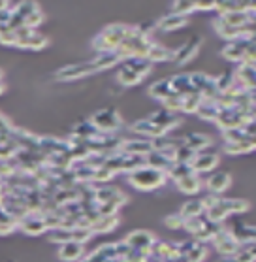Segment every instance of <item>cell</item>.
Masks as SVG:
<instances>
[{
  "mask_svg": "<svg viewBox=\"0 0 256 262\" xmlns=\"http://www.w3.org/2000/svg\"><path fill=\"white\" fill-rule=\"evenodd\" d=\"M134 27H128V25H107L106 29H102L98 34L92 38V49L98 53H115L117 48L125 42L126 38L132 34Z\"/></svg>",
  "mask_w": 256,
  "mask_h": 262,
  "instance_id": "6da1fadb",
  "label": "cell"
},
{
  "mask_svg": "<svg viewBox=\"0 0 256 262\" xmlns=\"http://www.w3.org/2000/svg\"><path fill=\"white\" fill-rule=\"evenodd\" d=\"M156 23V29L162 30V32H173V30H181L185 29L187 25L191 23L189 17H181L177 13H166L164 17H160Z\"/></svg>",
  "mask_w": 256,
  "mask_h": 262,
  "instance_id": "e0dca14e",
  "label": "cell"
},
{
  "mask_svg": "<svg viewBox=\"0 0 256 262\" xmlns=\"http://www.w3.org/2000/svg\"><path fill=\"white\" fill-rule=\"evenodd\" d=\"M147 119L155 126H158L164 134H172V130H175V128L183 123V119H181L177 114H170L166 110H156V112H153Z\"/></svg>",
  "mask_w": 256,
  "mask_h": 262,
  "instance_id": "9c48e42d",
  "label": "cell"
},
{
  "mask_svg": "<svg viewBox=\"0 0 256 262\" xmlns=\"http://www.w3.org/2000/svg\"><path fill=\"white\" fill-rule=\"evenodd\" d=\"M241 247H243V249L256 260V242H254V244H245V245H241Z\"/></svg>",
  "mask_w": 256,
  "mask_h": 262,
  "instance_id": "db71d44e",
  "label": "cell"
},
{
  "mask_svg": "<svg viewBox=\"0 0 256 262\" xmlns=\"http://www.w3.org/2000/svg\"><path fill=\"white\" fill-rule=\"evenodd\" d=\"M145 78H142L139 74H136V72L132 70V68H128V66H121V70L117 72V83L121 85V87H134V85H139Z\"/></svg>",
  "mask_w": 256,
  "mask_h": 262,
  "instance_id": "83f0119b",
  "label": "cell"
},
{
  "mask_svg": "<svg viewBox=\"0 0 256 262\" xmlns=\"http://www.w3.org/2000/svg\"><path fill=\"white\" fill-rule=\"evenodd\" d=\"M48 46H49V38L48 36L40 34L38 30H36L30 38H27V40H17V43H15V48L30 49V51H40V49L48 48Z\"/></svg>",
  "mask_w": 256,
  "mask_h": 262,
  "instance_id": "cb8c5ba5",
  "label": "cell"
},
{
  "mask_svg": "<svg viewBox=\"0 0 256 262\" xmlns=\"http://www.w3.org/2000/svg\"><path fill=\"white\" fill-rule=\"evenodd\" d=\"M0 43H4V46H15L17 43L15 32L10 27H0Z\"/></svg>",
  "mask_w": 256,
  "mask_h": 262,
  "instance_id": "c3c4849f",
  "label": "cell"
},
{
  "mask_svg": "<svg viewBox=\"0 0 256 262\" xmlns=\"http://www.w3.org/2000/svg\"><path fill=\"white\" fill-rule=\"evenodd\" d=\"M222 138H224V143L243 142V140H247V132H245L243 128H232V130L222 132Z\"/></svg>",
  "mask_w": 256,
  "mask_h": 262,
  "instance_id": "7dc6e473",
  "label": "cell"
},
{
  "mask_svg": "<svg viewBox=\"0 0 256 262\" xmlns=\"http://www.w3.org/2000/svg\"><path fill=\"white\" fill-rule=\"evenodd\" d=\"M95 234H92V230L87 227H74L72 228V242H78V244H87L90 238H92Z\"/></svg>",
  "mask_w": 256,
  "mask_h": 262,
  "instance_id": "f6af8a7d",
  "label": "cell"
},
{
  "mask_svg": "<svg viewBox=\"0 0 256 262\" xmlns=\"http://www.w3.org/2000/svg\"><path fill=\"white\" fill-rule=\"evenodd\" d=\"M249 43H250V38H239V40H236V42H228L226 46L222 48L221 55L226 60H230V62H238V64H241L245 59V49H247Z\"/></svg>",
  "mask_w": 256,
  "mask_h": 262,
  "instance_id": "7c38bea8",
  "label": "cell"
},
{
  "mask_svg": "<svg viewBox=\"0 0 256 262\" xmlns=\"http://www.w3.org/2000/svg\"><path fill=\"white\" fill-rule=\"evenodd\" d=\"M183 219H192V217H202L205 213V206H203L202 198H192L189 202H185L181 206V209L177 211Z\"/></svg>",
  "mask_w": 256,
  "mask_h": 262,
  "instance_id": "d4e9b609",
  "label": "cell"
},
{
  "mask_svg": "<svg viewBox=\"0 0 256 262\" xmlns=\"http://www.w3.org/2000/svg\"><path fill=\"white\" fill-rule=\"evenodd\" d=\"M49 239L53 242V244H68V242H72V228H55V230H51V234H49Z\"/></svg>",
  "mask_w": 256,
  "mask_h": 262,
  "instance_id": "7bdbcfd3",
  "label": "cell"
},
{
  "mask_svg": "<svg viewBox=\"0 0 256 262\" xmlns=\"http://www.w3.org/2000/svg\"><path fill=\"white\" fill-rule=\"evenodd\" d=\"M215 85H217V91L219 93H226L236 85V76L234 72H222L219 78H215Z\"/></svg>",
  "mask_w": 256,
  "mask_h": 262,
  "instance_id": "f35d334b",
  "label": "cell"
},
{
  "mask_svg": "<svg viewBox=\"0 0 256 262\" xmlns=\"http://www.w3.org/2000/svg\"><path fill=\"white\" fill-rule=\"evenodd\" d=\"M170 79V87H172V93L175 95L185 96L189 93H192V85H191V74H175Z\"/></svg>",
  "mask_w": 256,
  "mask_h": 262,
  "instance_id": "603a6c76",
  "label": "cell"
},
{
  "mask_svg": "<svg viewBox=\"0 0 256 262\" xmlns=\"http://www.w3.org/2000/svg\"><path fill=\"white\" fill-rule=\"evenodd\" d=\"M205 223H207V219H205L203 215H202V217H192V219H185V223H183V228H185L187 232L194 238V236H196V234L203 228V225H205Z\"/></svg>",
  "mask_w": 256,
  "mask_h": 262,
  "instance_id": "b9f144b4",
  "label": "cell"
},
{
  "mask_svg": "<svg viewBox=\"0 0 256 262\" xmlns=\"http://www.w3.org/2000/svg\"><path fill=\"white\" fill-rule=\"evenodd\" d=\"M2 78H4V76H2V70H0V81H2Z\"/></svg>",
  "mask_w": 256,
  "mask_h": 262,
  "instance_id": "11a10c76",
  "label": "cell"
},
{
  "mask_svg": "<svg viewBox=\"0 0 256 262\" xmlns=\"http://www.w3.org/2000/svg\"><path fill=\"white\" fill-rule=\"evenodd\" d=\"M194 155H196V153H194L192 149H189V147H185V145H183V147H179V149H177V161H175V162L191 164L192 159H194Z\"/></svg>",
  "mask_w": 256,
  "mask_h": 262,
  "instance_id": "f907efd6",
  "label": "cell"
},
{
  "mask_svg": "<svg viewBox=\"0 0 256 262\" xmlns=\"http://www.w3.org/2000/svg\"><path fill=\"white\" fill-rule=\"evenodd\" d=\"M130 130L134 132V134H139L142 138H147V140H155V138L166 136V134H164L158 126L153 125L147 117H145V119H137L136 123H132Z\"/></svg>",
  "mask_w": 256,
  "mask_h": 262,
  "instance_id": "ac0fdd59",
  "label": "cell"
},
{
  "mask_svg": "<svg viewBox=\"0 0 256 262\" xmlns=\"http://www.w3.org/2000/svg\"><path fill=\"white\" fill-rule=\"evenodd\" d=\"M232 187V176L228 172H211L207 179H203V189L207 194L222 196Z\"/></svg>",
  "mask_w": 256,
  "mask_h": 262,
  "instance_id": "ba28073f",
  "label": "cell"
},
{
  "mask_svg": "<svg viewBox=\"0 0 256 262\" xmlns=\"http://www.w3.org/2000/svg\"><path fill=\"white\" fill-rule=\"evenodd\" d=\"M221 204L224 206L230 215H239V213H247L250 209V202L245 200V198H226L221 196Z\"/></svg>",
  "mask_w": 256,
  "mask_h": 262,
  "instance_id": "484cf974",
  "label": "cell"
},
{
  "mask_svg": "<svg viewBox=\"0 0 256 262\" xmlns=\"http://www.w3.org/2000/svg\"><path fill=\"white\" fill-rule=\"evenodd\" d=\"M185 138V147L192 149L194 153H200V151H205L213 145V138L209 134H203V132H191L187 134Z\"/></svg>",
  "mask_w": 256,
  "mask_h": 262,
  "instance_id": "ffe728a7",
  "label": "cell"
},
{
  "mask_svg": "<svg viewBox=\"0 0 256 262\" xmlns=\"http://www.w3.org/2000/svg\"><path fill=\"white\" fill-rule=\"evenodd\" d=\"M119 151H123L126 155H136L145 159L153 151V145H151V140H147V138H123Z\"/></svg>",
  "mask_w": 256,
  "mask_h": 262,
  "instance_id": "8fae6325",
  "label": "cell"
},
{
  "mask_svg": "<svg viewBox=\"0 0 256 262\" xmlns=\"http://www.w3.org/2000/svg\"><path fill=\"white\" fill-rule=\"evenodd\" d=\"M173 59H175V49H170L162 43L153 42L149 55H147V60L151 64H155V62H173Z\"/></svg>",
  "mask_w": 256,
  "mask_h": 262,
  "instance_id": "7402d4cb",
  "label": "cell"
},
{
  "mask_svg": "<svg viewBox=\"0 0 256 262\" xmlns=\"http://www.w3.org/2000/svg\"><path fill=\"white\" fill-rule=\"evenodd\" d=\"M222 151H224L226 155H247L250 151H254V147H252V143L249 142V136H247V140H243V142L224 143V145H222Z\"/></svg>",
  "mask_w": 256,
  "mask_h": 262,
  "instance_id": "e575fe53",
  "label": "cell"
},
{
  "mask_svg": "<svg viewBox=\"0 0 256 262\" xmlns=\"http://www.w3.org/2000/svg\"><path fill=\"white\" fill-rule=\"evenodd\" d=\"M196 12V2H173L172 13H177L181 17H191V13Z\"/></svg>",
  "mask_w": 256,
  "mask_h": 262,
  "instance_id": "ee69618b",
  "label": "cell"
},
{
  "mask_svg": "<svg viewBox=\"0 0 256 262\" xmlns=\"http://www.w3.org/2000/svg\"><path fill=\"white\" fill-rule=\"evenodd\" d=\"M202 102H203L202 95L192 91V93H189V95L183 96V106H181V112H183V114H189V115L196 114Z\"/></svg>",
  "mask_w": 256,
  "mask_h": 262,
  "instance_id": "d590c367",
  "label": "cell"
},
{
  "mask_svg": "<svg viewBox=\"0 0 256 262\" xmlns=\"http://www.w3.org/2000/svg\"><path fill=\"white\" fill-rule=\"evenodd\" d=\"M213 27H215V30H217V34L221 36L222 40H226V42H236L239 38H247L243 29H234V27L224 23L221 17L213 19Z\"/></svg>",
  "mask_w": 256,
  "mask_h": 262,
  "instance_id": "44dd1931",
  "label": "cell"
},
{
  "mask_svg": "<svg viewBox=\"0 0 256 262\" xmlns=\"http://www.w3.org/2000/svg\"><path fill=\"white\" fill-rule=\"evenodd\" d=\"M217 17H221L222 21L234 29H243L247 27L250 21V15L249 13H243V12H236V13H224V15H217Z\"/></svg>",
  "mask_w": 256,
  "mask_h": 262,
  "instance_id": "836d02e7",
  "label": "cell"
},
{
  "mask_svg": "<svg viewBox=\"0 0 256 262\" xmlns=\"http://www.w3.org/2000/svg\"><path fill=\"white\" fill-rule=\"evenodd\" d=\"M17 228H21L29 236H40V234L48 230V227H45V223L42 219V213H29L23 221H19Z\"/></svg>",
  "mask_w": 256,
  "mask_h": 262,
  "instance_id": "5bb4252c",
  "label": "cell"
},
{
  "mask_svg": "<svg viewBox=\"0 0 256 262\" xmlns=\"http://www.w3.org/2000/svg\"><path fill=\"white\" fill-rule=\"evenodd\" d=\"M125 66L132 68V70L136 72V74H139L142 78H147L151 74V70H153V64H151L147 59H128V60H125Z\"/></svg>",
  "mask_w": 256,
  "mask_h": 262,
  "instance_id": "8d00e7d4",
  "label": "cell"
},
{
  "mask_svg": "<svg viewBox=\"0 0 256 262\" xmlns=\"http://www.w3.org/2000/svg\"><path fill=\"white\" fill-rule=\"evenodd\" d=\"M98 74V68L92 62V59L85 60V62H76V64H66L55 72V79L57 81H74V79H81L87 76Z\"/></svg>",
  "mask_w": 256,
  "mask_h": 262,
  "instance_id": "277c9868",
  "label": "cell"
},
{
  "mask_svg": "<svg viewBox=\"0 0 256 262\" xmlns=\"http://www.w3.org/2000/svg\"><path fill=\"white\" fill-rule=\"evenodd\" d=\"M119 227V215H113V217H100L98 221H95L92 225H90V230L92 234H107L115 230V228Z\"/></svg>",
  "mask_w": 256,
  "mask_h": 262,
  "instance_id": "f1b7e54d",
  "label": "cell"
},
{
  "mask_svg": "<svg viewBox=\"0 0 256 262\" xmlns=\"http://www.w3.org/2000/svg\"><path fill=\"white\" fill-rule=\"evenodd\" d=\"M125 242L132 251H139V253L149 255L151 247H153L156 242V236L153 232H149V230H142V228H139V230H134V232L128 234L125 238Z\"/></svg>",
  "mask_w": 256,
  "mask_h": 262,
  "instance_id": "52a82bcc",
  "label": "cell"
},
{
  "mask_svg": "<svg viewBox=\"0 0 256 262\" xmlns=\"http://www.w3.org/2000/svg\"><path fill=\"white\" fill-rule=\"evenodd\" d=\"M217 2H196V12H215Z\"/></svg>",
  "mask_w": 256,
  "mask_h": 262,
  "instance_id": "f5cc1de1",
  "label": "cell"
},
{
  "mask_svg": "<svg viewBox=\"0 0 256 262\" xmlns=\"http://www.w3.org/2000/svg\"><path fill=\"white\" fill-rule=\"evenodd\" d=\"M203 217H205L209 223H215V225H222V223H224V221L230 217V213H228L226 209H224V206L221 204V198H219V202L215 204V206H211V208L205 209Z\"/></svg>",
  "mask_w": 256,
  "mask_h": 262,
  "instance_id": "1f68e13d",
  "label": "cell"
},
{
  "mask_svg": "<svg viewBox=\"0 0 256 262\" xmlns=\"http://www.w3.org/2000/svg\"><path fill=\"white\" fill-rule=\"evenodd\" d=\"M147 93H149L151 98H155V100L162 102L164 98H168V96L172 95V87H170V79H158V81H155V83L151 85L149 89H147Z\"/></svg>",
  "mask_w": 256,
  "mask_h": 262,
  "instance_id": "4dcf8cb0",
  "label": "cell"
},
{
  "mask_svg": "<svg viewBox=\"0 0 256 262\" xmlns=\"http://www.w3.org/2000/svg\"><path fill=\"white\" fill-rule=\"evenodd\" d=\"M219 114H221V106L213 100H203L198 107L196 115L203 121H211V123H217L219 119Z\"/></svg>",
  "mask_w": 256,
  "mask_h": 262,
  "instance_id": "4316f807",
  "label": "cell"
},
{
  "mask_svg": "<svg viewBox=\"0 0 256 262\" xmlns=\"http://www.w3.org/2000/svg\"><path fill=\"white\" fill-rule=\"evenodd\" d=\"M245 117L236 112V107H228V110H221L219 119H217V126L224 130H232V128H243Z\"/></svg>",
  "mask_w": 256,
  "mask_h": 262,
  "instance_id": "4fadbf2b",
  "label": "cell"
},
{
  "mask_svg": "<svg viewBox=\"0 0 256 262\" xmlns=\"http://www.w3.org/2000/svg\"><path fill=\"white\" fill-rule=\"evenodd\" d=\"M213 247L215 251L219 253L221 256H232L234 253H238L239 251V242L232 236V232H230V228L226 227V225H222L221 230L217 232V236L213 238Z\"/></svg>",
  "mask_w": 256,
  "mask_h": 262,
  "instance_id": "8992f818",
  "label": "cell"
},
{
  "mask_svg": "<svg viewBox=\"0 0 256 262\" xmlns=\"http://www.w3.org/2000/svg\"><path fill=\"white\" fill-rule=\"evenodd\" d=\"M183 223H185V219H183L179 213H172V215H166V217H164V225H166L170 230H179V228H183Z\"/></svg>",
  "mask_w": 256,
  "mask_h": 262,
  "instance_id": "681fc988",
  "label": "cell"
},
{
  "mask_svg": "<svg viewBox=\"0 0 256 262\" xmlns=\"http://www.w3.org/2000/svg\"><path fill=\"white\" fill-rule=\"evenodd\" d=\"M215 12L219 15H224V13H236V12H250V2H217V8Z\"/></svg>",
  "mask_w": 256,
  "mask_h": 262,
  "instance_id": "d6a6232c",
  "label": "cell"
},
{
  "mask_svg": "<svg viewBox=\"0 0 256 262\" xmlns=\"http://www.w3.org/2000/svg\"><path fill=\"white\" fill-rule=\"evenodd\" d=\"M181 106H183V96L175 95V93H172L168 98L162 100V110H166L170 114H179V112H181Z\"/></svg>",
  "mask_w": 256,
  "mask_h": 262,
  "instance_id": "ab89813d",
  "label": "cell"
},
{
  "mask_svg": "<svg viewBox=\"0 0 256 262\" xmlns=\"http://www.w3.org/2000/svg\"><path fill=\"white\" fill-rule=\"evenodd\" d=\"M126 181L130 185L132 189H136V191H142V192H151V191H156V189H160L164 185L168 183V176L160 170H155V168L151 166H142L134 170L132 173L126 176Z\"/></svg>",
  "mask_w": 256,
  "mask_h": 262,
  "instance_id": "7a4b0ae2",
  "label": "cell"
},
{
  "mask_svg": "<svg viewBox=\"0 0 256 262\" xmlns=\"http://www.w3.org/2000/svg\"><path fill=\"white\" fill-rule=\"evenodd\" d=\"M189 173H194V172H192L191 164L173 162L172 166H170V170L166 172V176H168V179H173V183H175V181H179V179L185 178V176H189Z\"/></svg>",
  "mask_w": 256,
  "mask_h": 262,
  "instance_id": "74e56055",
  "label": "cell"
},
{
  "mask_svg": "<svg viewBox=\"0 0 256 262\" xmlns=\"http://www.w3.org/2000/svg\"><path fill=\"white\" fill-rule=\"evenodd\" d=\"M202 42H203L202 36H194V38H191L189 42H185L179 49H175V59H173V62H175L177 66L189 64V62L198 55V51L202 49Z\"/></svg>",
  "mask_w": 256,
  "mask_h": 262,
  "instance_id": "30bf717a",
  "label": "cell"
},
{
  "mask_svg": "<svg viewBox=\"0 0 256 262\" xmlns=\"http://www.w3.org/2000/svg\"><path fill=\"white\" fill-rule=\"evenodd\" d=\"M42 23H43V12L40 10V6L36 8V10H32V12L25 17V27H29V29L36 30Z\"/></svg>",
  "mask_w": 256,
  "mask_h": 262,
  "instance_id": "bcb514c9",
  "label": "cell"
},
{
  "mask_svg": "<svg viewBox=\"0 0 256 262\" xmlns=\"http://www.w3.org/2000/svg\"><path fill=\"white\" fill-rule=\"evenodd\" d=\"M230 232L232 236L239 242V245L245 244H254L256 242V225H249V223H236L230 225Z\"/></svg>",
  "mask_w": 256,
  "mask_h": 262,
  "instance_id": "9a60e30c",
  "label": "cell"
},
{
  "mask_svg": "<svg viewBox=\"0 0 256 262\" xmlns=\"http://www.w3.org/2000/svg\"><path fill=\"white\" fill-rule=\"evenodd\" d=\"M15 228H17V223H15L12 217L6 221H2V223H0V236H8V234H12Z\"/></svg>",
  "mask_w": 256,
  "mask_h": 262,
  "instance_id": "816d5d0a",
  "label": "cell"
},
{
  "mask_svg": "<svg viewBox=\"0 0 256 262\" xmlns=\"http://www.w3.org/2000/svg\"><path fill=\"white\" fill-rule=\"evenodd\" d=\"M173 162H170L166 159V157L162 155L160 151H151L149 155L145 157V166H151V168H155V170H160V172L166 173L168 170H170V166H172Z\"/></svg>",
  "mask_w": 256,
  "mask_h": 262,
  "instance_id": "f546056e",
  "label": "cell"
},
{
  "mask_svg": "<svg viewBox=\"0 0 256 262\" xmlns=\"http://www.w3.org/2000/svg\"><path fill=\"white\" fill-rule=\"evenodd\" d=\"M175 187L183 194H198L203 189V179L198 173H189V176L181 178L179 181H175Z\"/></svg>",
  "mask_w": 256,
  "mask_h": 262,
  "instance_id": "d6986e66",
  "label": "cell"
},
{
  "mask_svg": "<svg viewBox=\"0 0 256 262\" xmlns=\"http://www.w3.org/2000/svg\"><path fill=\"white\" fill-rule=\"evenodd\" d=\"M85 255V245L78 242H68L59 247V258L64 262H81Z\"/></svg>",
  "mask_w": 256,
  "mask_h": 262,
  "instance_id": "2e32d148",
  "label": "cell"
},
{
  "mask_svg": "<svg viewBox=\"0 0 256 262\" xmlns=\"http://www.w3.org/2000/svg\"><path fill=\"white\" fill-rule=\"evenodd\" d=\"M115 176H117V173H115L113 170H109V168H106V166H100V168H96L95 170L92 183H95L96 187H98V185H106V183H109Z\"/></svg>",
  "mask_w": 256,
  "mask_h": 262,
  "instance_id": "60d3db41",
  "label": "cell"
},
{
  "mask_svg": "<svg viewBox=\"0 0 256 262\" xmlns=\"http://www.w3.org/2000/svg\"><path fill=\"white\" fill-rule=\"evenodd\" d=\"M219 162H221V153L219 151H215V149H205V151H200L194 155L191 162V168L194 173H209V172H215V168L219 166Z\"/></svg>",
  "mask_w": 256,
  "mask_h": 262,
  "instance_id": "5b68a950",
  "label": "cell"
},
{
  "mask_svg": "<svg viewBox=\"0 0 256 262\" xmlns=\"http://www.w3.org/2000/svg\"><path fill=\"white\" fill-rule=\"evenodd\" d=\"M90 125L100 134H117L123 128V117L113 107H104L90 115Z\"/></svg>",
  "mask_w": 256,
  "mask_h": 262,
  "instance_id": "3957f363",
  "label": "cell"
}]
</instances>
